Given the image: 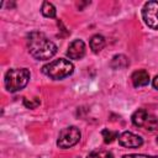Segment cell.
Masks as SVG:
<instances>
[{"mask_svg":"<svg viewBox=\"0 0 158 158\" xmlns=\"http://www.w3.org/2000/svg\"><path fill=\"white\" fill-rule=\"evenodd\" d=\"M27 48L30 54L38 60L49 59L57 53V46L44 33L38 31L27 35Z\"/></svg>","mask_w":158,"mask_h":158,"instance_id":"6da1fadb","label":"cell"},{"mask_svg":"<svg viewBox=\"0 0 158 158\" xmlns=\"http://www.w3.org/2000/svg\"><path fill=\"white\" fill-rule=\"evenodd\" d=\"M73 72H74L73 63L68 59H64V58L56 59V60L49 62L42 67V73L44 75L49 77L51 79H54V80L64 79V78L69 77Z\"/></svg>","mask_w":158,"mask_h":158,"instance_id":"7a4b0ae2","label":"cell"},{"mask_svg":"<svg viewBox=\"0 0 158 158\" xmlns=\"http://www.w3.org/2000/svg\"><path fill=\"white\" fill-rule=\"evenodd\" d=\"M30 70L26 68H12L5 74V88L10 93H16L23 89L30 80Z\"/></svg>","mask_w":158,"mask_h":158,"instance_id":"3957f363","label":"cell"},{"mask_svg":"<svg viewBox=\"0 0 158 158\" xmlns=\"http://www.w3.org/2000/svg\"><path fill=\"white\" fill-rule=\"evenodd\" d=\"M131 120L132 123L137 127H143L148 131L158 130V118L144 109H138L137 111H135Z\"/></svg>","mask_w":158,"mask_h":158,"instance_id":"277c9868","label":"cell"},{"mask_svg":"<svg viewBox=\"0 0 158 158\" xmlns=\"http://www.w3.org/2000/svg\"><path fill=\"white\" fill-rule=\"evenodd\" d=\"M80 137H81V133L78 127H75V126L65 127L59 132V136L57 139V146L59 148H70L80 141Z\"/></svg>","mask_w":158,"mask_h":158,"instance_id":"5b68a950","label":"cell"},{"mask_svg":"<svg viewBox=\"0 0 158 158\" xmlns=\"http://www.w3.org/2000/svg\"><path fill=\"white\" fill-rule=\"evenodd\" d=\"M142 19L149 28L158 30V1H147L143 5Z\"/></svg>","mask_w":158,"mask_h":158,"instance_id":"8992f818","label":"cell"},{"mask_svg":"<svg viewBox=\"0 0 158 158\" xmlns=\"http://www.w3.org/2000/svg\"><path fill=\"white\" fill-rule=\"evenodd\" d=\"M118 143L127 148H138L143 144V138L130 131H125L118 136Z\"/></svg>","mask_w":158,"mask_h":158,"instance_id":"52a82bcc","label":"cell"},{"mask_svg":"<svg viewBox=\"0 0 158 158\" xmlns=\"http://www.w3.org/2000/svg\"><path fill=\"white\" fill-rule=\"evenodd\" d=\"M67 56L69 59H81L85 56V43L81 40H74L67 49Z\"/></svg>","mask_w":158,"mask_h":158,"instance_id":"ba28073f","label":"cell"},{"mask_svg":"<svg viewBox=\"0 0 158 158\" xmlns=\"http://www.w3.org/2000/svg\"><path fill=\"white\" fill-rule=\"evenodd\" d=\"M131 80L135 88H141V86H146L149 83V74L147 70L144 69H139L132 73L131 75Z\"/></svg>","mask_w":158,"mask_h":158,"instance_id":"9c48e42d","label":"cell"},{"mask_svg":"<svg viewBox=\"0 0 158 158\" xmlns=\"http://www.w3.org/2000/svg\"><path fill=\"white\" fill-rule=\"evenodd\" d=\"M105 47V38L101 35H94L90 38V48L94 53H99Z\"/></svg>","mask_w":158,"mask_h":158,"instance_id":"30bf717a","label":"cell"},{"mask_svg":"<svg viewBox=\"0 0 158 158\" xmlns=\"http://www.w3.org/2000/svg\"><path fill=\"white\" fill-rule=\"evenodd\" d=\"M128 64H130V62H128L127 57L123 56V54H117V56H115V57L111 59V62H110V67L114 68V69H123V68H126Z\"/></svg>","mask_w":158,"mask_h":158,"instance_id":"8fae6325","label":"cell"},{"mask_svg":"<svg viewBox=\"0 0 158 158\" xmlns=\"http://www.w3.org/2000/svg\"><path fill=\"white\" fill-rule=\"evenodd\" d=\"M41 12H42V15H43L44 17H49V19L56 17V14H57L54 5H53L52 2H49V1H43V2H42Z\"/></svg>","mask_w":158,"mask_h":158,"instance_id":"7c38bea8","label":"cell"},{"mask_svg":"<svg viewBox=\"0 0 158 158\" xmlns=\"http://www.w3.org/2000/svg\"><path fill=\"white\" fill-rule=\"evenodd\" d=\"M86 158H114V154L107 149H95L90 152Z\"/></svg>","mask_w":158,"mask_h":158,"instance_id":"4fadbf2b","label":"cell"},{"mask_svg":"<svg viewBox=\"0 0 158 158\" xmlns=\"http://www.w3.org/2000/svg\"><path fill=\"white\" fill-rule=\"evenodd\" d=\"M101 135H102V138H104V142L105 143H111L116 138H118V136H120L117 131H111V130H107V128L102 130L101 131Z\"/></svg>","mask_w":158,"mask_h":158,"instance_id":"5bb4252c","label":"cell"},{"mask_svg":"<svg viewBox=\"0 0 158 158\" xmlns=\"http://www.w3.org/2000/svg\"><path fill=\"white\" fill-rule=\"evenodd\" d=\"M40 100L37 99V98H35V99H32V100H28V99H25L23 100V105L26 106V107H28V109H35V107H37L38 105H40Z\"/></svg>","mask_w":158,"mask_h":158,"instance_id":"9a60e30c","label":"cell"},{"mask_svg":"<svg viewBox=\"0 0 158 158\" xmlns=\"http://www.w3.org/2000/svg\"><path fill=\"white\" fill-rule=\"evenodd\" d=\"M122 158H158V157H157V156H147V154L132 153V154H125Z\"/></svg>","mask_w":158,"mask_h":158,"instance_id":"2e32d148","label":"cell"},{"mask_svg":"<svg viewBox=\"0 0 158 158\" xmlns=\"http://www.w3.org/2000/svg\"><path fill=\"white\" fill-rule=\"evenodd\" d=\"M152 84H153V88H154L156 90H158V75L154 77V79L152 80Z\"/></svg>","mask_w":158,"mask_h":158,"instance_id":"e0dca14e","label":"cell"},{"mask_svg":"<svg viewBox=\"0 0 158 158\" xmlns=\"http://www.w3.org/2000/svg\"><path fill=\"white\" fill-rule=\"evenodd\" d=\"M157 143H158V137H157Z\"/></svg>","mask_w":158,"mask_h":158,"instance_id":"ac0fdd59","label":"cell"}]
</instances>
